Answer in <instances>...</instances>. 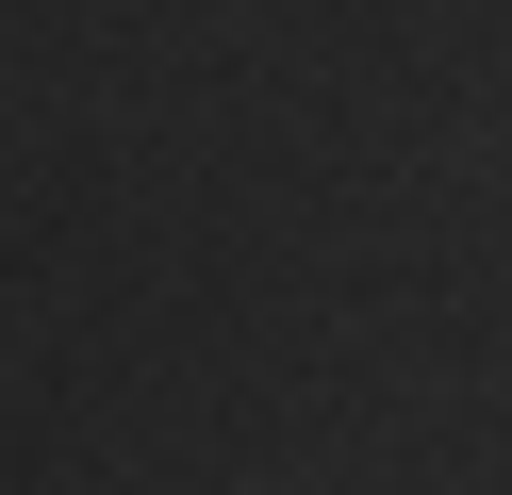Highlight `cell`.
<instances>
[{"instance_id":"1","label":"cell","mask_w":512,"mask_h":495,"mask_svg":"<svg viewBox=\"0 0 512 495\" xmlns=\"http://www.w3.org/2000/svg\"><path fill=\"white\" fill-rule=\"evenodd\" d=\"M298 495H314V479H298Z\"/></svg>"}]
</instances>
